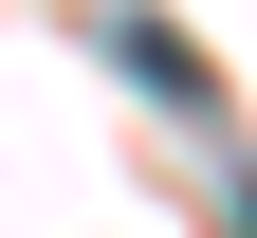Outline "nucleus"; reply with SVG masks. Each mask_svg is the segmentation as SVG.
<instances>
[{
    "label": "nucleus",
    "instance_id": "f03ea898",
    "mask_svg": "<svg viewBox=\"0 0 257 238\" xmlns=\"http://www.w3.org/2000/svg\"><path fill=\"white\" fill-rule=\"evenodd\" d=\"M239 238H257V183H239Z\"/></svg>",
    "mask_w": 257,
    "mask_h": 238
},
{
    "label": "nucleus",
    "instance_id": "f257e3e1",
    "mask_svg": "<svg viewBox=\"0 0 257 238\" xmlns=\"http://www.w3.org/2000/svg\"><path fill=\"white\" fill-rule=\"evenodd\" d=\"M110 55L147 92H184V110H220V74H202V37H184V19H110Z\"/></svg>",
    "mask_w": 257,
    "mask_h": 238
}]
</instances>
